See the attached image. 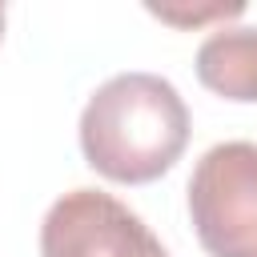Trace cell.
Returning a JSON list of instances; mask_svg holds the SVG:
<instances>
[{
	"label": "cell",
	"instance_id": "2",
	"mask_svg": "<svg viewBox=\"0 0 257 257\" xmlns=\"http://www.w3.org/2000/svg\"><path fill=\"white\" fill-rule=\"evenodd\" d=\"M189 217L209 257H257V145L221 141L189 177Z\"/></svg>",
	"mask_w": 257,
	"mask_h": 257
},
{
	"label": "cell",
	"instance_id": "6",
	"mask_svg": "<svg viewBox=\"0 0 257 257\" xmlns=\"http://www.w3.org/2000/svg\"><path fill=\"white\" fill-rule=\"evenodd\" d=\"M0 36H4V4H0Z\"/></svg>",
	"mask_w": 257,
	"mask_h": 257
},
{
	"label": "cell",
	"instance_id": "5",
	"mask_svg": "<svg viewBox=\"0 0 257 257\" xmlns=\"http://www.w3.org/2000/svg\"><path fill=\"white\" fill-rule=\"evenodd\" d=\"M149 12L161 16V20H173V24H201L209 16H241L245 8L241 4H217V8H205V12H173V8H149Z\"/></svg>",
	"mask_w": 257,
	"mask_h": 257
},
{
	"label": "cell",
	"instance_id": "1",
	"mask_svg": "<svg viewBox=\"0 0 257 257\" xmlns=\"http://www.w3.org/2000/svg\"><path fill=\"white\" fill-rule=\"evenodd\" d=\"M189 145V108L157 72H116L80 112L84 161L120 185H149Z\"/></svg>",
	"mask_w": 257,
	"mask_h": 257
},
{
	"label": "cell",
	"instance_id": "4",
	"mask_svg": "<svg viewBox=\"0 0 257 257\" xmlns=\"http://www.w3.org/2000/svg\"><path fill=\"white\" fill-rule=\"evenodd\" d=\"M197 76L225 100H257V28H217L197 48Z\"/></svg>",
	"mask_w": 257,
	"mask_h": 257
},
{
	"label": "cell",
	"instance_id": "3",
	"mask_svg": "<svg viewBox=\"0 0 257 257\" xmlns=\"http://www.w3.org/2000/svg\"><path fill=\"white\" fill-rule=\"evenodd\" d=\"M44 257H169L153 229L112 193L72 189L52 201L40 225Z\"/></svg>",
	"mask_w": 257,
	"mask_h": 257
}]
</instances>
